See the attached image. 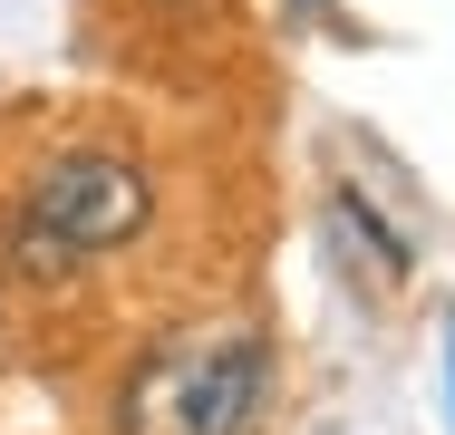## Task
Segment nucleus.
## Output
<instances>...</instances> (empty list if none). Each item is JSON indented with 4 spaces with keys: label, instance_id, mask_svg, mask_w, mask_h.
Instances as JSON below:
<instances>
[{
    "label": "nucleus",
    "instance_id": "1",
    "mask_svg": "<svg viewBox=\"0 0 455 435\" xmlns=\"http://www.w3.org/2000/svg\"><path fill=\"white\" fill-rule=\"evenodd\" d=\"M272 407V339L252 320L165 329L116 387V435H262Z\"/></svg>",
    "mask_w": 455,
    "mask_h": 435
},
{
    "label": "nucleus",
    "instance_id": "2",
    "mask_svg": "<svg viewBox=\"0 0 455 435\" xmlns=\"http://www.w3.org/2000/svg\"><path fill=\"white\" fill-rule=\"evenodd\" d=\"M146 223H156L146 165L116 155V146H68V155H49L29 174V194L10 213V261L39 271V281H59V271H88V261L126 252Z\"/></svg>",
    "mask_w": 455,
    "mask_h": 435
},
{
    "label": "nucleus",
    "instance_id": "3",
    "mask_svg": "<svg viewBox=\"0 0 455 435\" xmlns=\"http://www.w3.org/2000/svg\"><path fill=\"white\" fill-rule=\"evenodd\" d=\"M446 368H455V339H446Z\"/></svg>",
    "mask_w": 455,
    "mask_h": 435
}]
</instances>
